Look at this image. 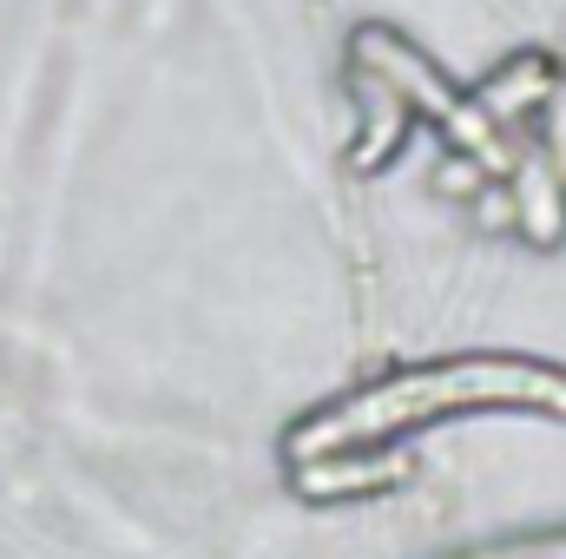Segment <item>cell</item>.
<instances>
[{
	"instance_id": "6da1fadb",
	"label": "cell",
	"mask_w": 566,
	"mask_h": 559,
	"mask_svg": "<svg viewBox=\"0 0 566 559\" xmlns=\"http://www.w3.org/2000/svg\"><path fill=\"white\" fill-rule=\"evenodd\" d=\"M547 395L566 409V376L541 369V362H488V356H461V362H434V369H409L396 382H376L363 389L356 402L343 409H323L296 434L303 454H316L323 441H382L396 428H416V421L454 415V409H488V402H521V409H547Z\"/></svg>"
},
{
	"instance_id": "7a4b0ae2",
	"label": "cell",
	"mask_w": 566,
	"mask_h": 559,
	"mask_svg": "<svg viewBox=\"0 0 566 559\" xmlns=\"http://www.w3.org/2000/svg\"><path fill=\"white\" fill-rule=\"evenodd\" d=\"M547 151L560 158V171H566V93L547 99Z\"/></svg>"
}]
</instances>
